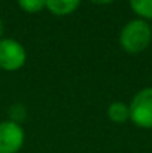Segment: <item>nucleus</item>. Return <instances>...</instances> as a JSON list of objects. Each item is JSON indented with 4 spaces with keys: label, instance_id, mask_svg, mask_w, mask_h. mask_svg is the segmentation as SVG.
<instances>
[{
    "label": "nucleus",
    "instance_id": "obj_4",
    "mask_svg": "<svg viewBox=\"0 0 152 153\" xmlns=\"http://www.w3.org/2000/svg\"><path fill=\"white\" fill-rule=\"evenodd\" d=\"M24 129L10 119L0 122V153H18L24 146Z\"/></svg>",
    "mask_w": 152,
    "mask_h": 153
},
{
    "label": "nucleus",
    "instance_id": "obj_5",
    "mask_svg": "<svg viewBox=\"0 0 152 153\" xmlns=\"http://www.w3.org/2000/svg\"><path fill=\"white\" fill-rule=\"evenodd\" d=\"M81 0H46V7L51 13L64 16L78 9Z\"/></svg>",
    "mask_w": 152,
    "mask_h": 153
},
{
    "label": "nucleus",
    "instance_id": "obj_8",
    "mask_svg": "<svg viewBox=\"0 0 152 153\" xmlns=\"http://www.w3.org/2000/svg\"><path fill=\"white\" fill-rule=\"evenodd\" d=\"M18 6L28 13H36L46 7V0H18Z\"/></svg>",
    "mask_w": 152,
    "mask_h": 153
},
{
    "label": "nucleus",
    "instance_id": "obj_1",
    "mask_svg": "<svg viewBox=\"0 0 152 153\" xmlns=\"http://www.w3.org/2000/svg\"><path fill=\"white\" fill-rule=\"evenodd\" d=\"M151 40L152 27L142 18L128 21L119 33V43L128 53H139L145 51Z\"/></svg>",
    "mask_w": 152,
    "mask_h": 153
},
{
    "label": "nucleus",
    "instance_id": "obj_3",
    "mask_svg": "<svg viewBox=\"0 0 152 153\" xmlns=\"http://www.w3.org/2000/svg\"><path fill=\"white\" fill-rule=\"evenodd\" d=\"M25 48L15 39H0V68L15 71L25 64Z\"/></svg>",
    "mask_w": 152,
    "mask_h": 153
},
{
    "label": "nucleus",
    "instance_id": "obj_9",
    "mask_svg": "<svg viewBox=\"0 0 152 153\" xmlns=\"http://www.w3.org/2000/svg\"><path fill=\"white\" fill-rule=\"evenodd\" d=\"M9 114H10V120L12 122H16V123L21 125V122L27 116V110H25V107L22 104H13L9 108Z\"/></svg>",
    "mask_w": 152,
    "mask_h": 153
},
{
    "label": "nucleus",
    "instance_id": "obj_10",
    "mask_svg": "<svg viewBox=\"0 0 152 153\" xmlns=\"http://www.w3.org/2000/svg\"><path fill=\"white\" fill-rule=\"evenodd\" d=\"M93 3H96V4H109V3H112L113 0H91Z\"/></svg>",
    "mask_w": 152,
    "mask_h": 153
},
{
    "label": "nucleus",
    "instance_id": "obj_6",
    "mask_svg": "<svg viewBox=\"0 0 152 153\" xmlns=\"http://www.w3.org/2000/svg\"><path fill=\"white\" fill-rule=\"evenodd\" d=\"M107 116L115 123H124L130 119V107L121 101H115L107 107Z\"/></svg>",
    "mask_w": 152,
    "mask_h": 153
},
{
    "label": "nucleus",
    "instance_id": "obj_7",
    "mask_svg": "<svg viewBox=\"0 0 152 153\" xmlns=\"http://www.w3.org/2000/svg\"><path fill=\"white\" fill-rule=\"evenodd\" d=\"M130 6L142 19H152V0H130Z\"/></svg>",
    "mask_w": 152,
    "mask_h": 153
},
{
    "label": "nucleus",
    "instance_id": "obj_11",
    "mask_svg": "<svg viewBox=\"0 0 152 153\" xmlns=\"http://www.w3.org/2000/svg\"><path fill=\"white\" fill-rule=\"evenodd\" d=\"M3 33H4V24H3V21L0 19V39H3Z\"/></svg>",
    "mask_w": 152,
    "mask_h": 153
},
{
    "label": "nucleus",
    "instance_id": "obj_2",
    "mask_svg": "<svg viewBox=\"0 0 152 153\" xmlns=\"http://www.w3.org/2000/svg\"><path fill=\"white\" fill-rule=\"evenodd\" d=\"M130 119L143 129H152V88L140 89L130 102Z\"/></svg>",
    "mask_w": 152,
    "mask_h": 153
}]
</instances>
